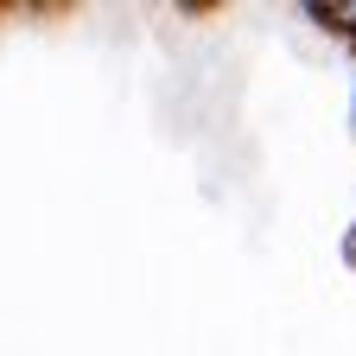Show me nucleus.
Here are the masks:
<instances>
[{"label": "nucleus", "instance_id": "nucleus-1", "mask_svg": "<svg viewBox=\"0 0 356 356\" xmlns=\"http://www.w3.org/2000/svg\"><path fill=\"white\" fill-rule=\"evenodd\" d=\"M337 254H343V267H350V274H356V216L343 222V236H337Z\"/></svg>", "mask_w": 356, "mask_h": 356}, {"label": "nucleus", "instance_id": "nucleus-2", "mask_svg": "<svg viewBox=\"0 0 356 356\" xmlns=\"http://www.w3.org/2000/svg\"><path fill=\"white\" fill-rule=\"evenodd\" d=\"M337 38L350 44V58H356V7H343V26H337Z\"/></svg>", "mask_w": 356, "mask_h": 356}, {"label": "nucleus", "instance_id": "nucleus-3", "mask_svg": "<svg viewBox=\"0 0 356 356\" xmlns=\"http://www.w3.org/2000/svg\"><path fill=\"white\" fill-rule=\"evenodd\" d=\"M350 134H356V76H350Z\"/></svg>", "mask_w": 356, "mask_h": 356}, {"label": "nucleus", "instance_id": "nucleus-4", "mask_svg": "<svg viewBox=\"0 0 356 356\" xmlns=\"http://www.w3.org/2000/svg\"><path fill=\"white\" fill-rule=\"evenodd\" d=\"M0 13H7V7H0Z\"/></svg>", "mask_w": 356, "mask_h": 356}]
</instances>
